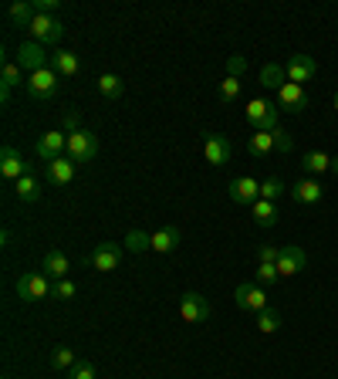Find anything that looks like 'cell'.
Returning a JSON list of instances; mask_svg holds the SVG:
<instances>
[{"mask_svg": "<svg viewBox=\"0 0 338 379\" xmlns=\"http://www.w3.org/2000/svg\"><path fill=\"white\" fill-rule=\"evenodd\" d=\"M51 292H55V284H51V278L41 274V271H31V274H21V278H17V298L28 301V305L41 301V298H51Z\"/></svg>", "mask_w": 338, "mask_h": 379, "instance_id": "obj_1", "label": "cell"}, {"mask_svg": "<svg viewBox=\"0 0 338 379\" xmlns=\"http://www.w3.org/2000/svg\"><path fill=\"white\" fill-rule=\"evenodd\" d=\"M244 115H247V122L254 126V132H274L278 129V105L268 99H251Z\"/></svg>", "mask_w": 338, "mask_h": 379, "instance_id": "obj_2", "label": "cell"}, {"mask_svg": "<svg viewBox=\"0 0 338 379\" xmlns=\"http://www.w3.org/2000/svg\"><path fill=\"white\" fill-rule=\"evenodd\" d=\"M24 85H28V95L34 102H51L58 95V88H61V75L55 68H44V71H34Z\"/></svg>", "mask_w": 338, "mask_h": 379, "instance_id": "obj_3", "label": "cell"}, {"mask_svg": "<svg viewBox=\"0 0 338 379\" xmlns=\"http://www.w3.org/2000/svg\"><path fill=\"white\" fill-rule=\"evenodd\" d=\"M68 156L75 163H92L99 156V136L88 132V129H78L68 136Z\"/></svg>", "mask_w": 338, "mask_h": 379, "instance_id": "obj_4", "label": "cell"}, {"mask_svg": "<svg viewBox=\"0 0 338 379\" xmlns=\"http://www.w3.org/2000/svg\"><path fill=\"white\" fill-rule=\"evenodd\" d=\"M31 38L38 44H58L61 41V34H65V24L58 21V17H51V14H34V21H31Z\"/></svg>", "mask_w": 338, "mask_h": 379, "instance_id": "obj_5", "label": "cell"}, {"mask_svg": "<svg viewBox=\"0 0 338 379\" xmlns=\"http://www.w3.org/2000/svg\"><path fill=\"white\" fill-rule=\"evenodd\" d=\"M17 65L28 71V75H34V71H44L51 68V55H48V48L38 41H28L17 48Z\"/></svg>", "mask_w": 338, "mask_h": 379, "instance_id": "obj_6", "label": "cell"}, {"mask_svg": "<svg viewBox=\"0 0 338 379\" xmlns=\"http://www.w3.org/2000/svg\"><path fill=\"white\" fill-rule=\"evenodd\" d=\"M203 156H207L210 166H227L230 156H234V142L220 136V132H207L203 136Z\"/></svg>", "mask_w": 338, "mask_h": 379, "instance_id": "obj_7", "label": "cell"}, {"mask_svg": "<svg viewBox=\"0 0 338 379\" xmlns=\"http://www.w3.org/2000/svg\"><path fill=\"white\" fill-rule=\"evenodd\" d=\"M284 75H288L291 85H301V88H305V82H311V78L318 75V61L311 55H291L288 65H284Z\"/></svg>", "mask_w": 338, "mask_h": 379, "instance_id": "obj_8", "label": "cell"}, {"mask_svg": "<svg viewBox=\"0 0 338 379\" xmlns=\"http://www.w3.org/2000/svg\"><path fill=\"white\" fill-rule=\"evenodd\" d=\"M0 173L17 183V180H24V176H31L34 169H31V163H24V156L17 153L14 146H4L0 149Z\"/></svg>", "mask_w": 338, "mask_h": 379, "instance_id": "obj_9", "label": "cell"}, {"mask_svg": "<svg viewBox=\"0 0 338 379\" xmlns=\"http://www.w3.org/2000/svg\"><path fill=\"white\" fill-rule=\"evenodd\" d=\"M234 298H237V309H244V311H264L268 309L264 288H261L257 281H244V284H237Z\"/></svg>", "mask_w": 338, "mask_h": 379, "instance_id": "obj_10", "label": "cell"}, {"mask_svg": "<svg viewBox=\"0 0 338 379\" xmlns=\"http://www.w3.org/2000/svg\"><path fill=\"white\" fill-rule=\"evenodd\" d=\"M210 301L200 295V292H186L183 295V301H180V315H183V322H193V325H200V322H207L210 319Z\"/></svg>", "mask_w": 338, "mask_h": 379, "instance_id": "obj_11", "label": "cell"}, {"mask_svg": "<svg viewBox=\"0 0 338 379\" xmlns=\"http://www.w3.org/2000/svg\"><path fill=\"white\" fill-rule=\"evenodd\" d=\"M230 200H234L237 207H254V203L261 200V180H254V176H237V180L230 183Z\"/></svg>", "mask_w": 338, "mask_h": 379, "instance_id": "obj_12", "label": "cell"}, {"mask_svg": "<svg viewBox=\"0 0 338 379\" xmlns=\"http://www.w3.org/2000/svg\"><path fill=\"white\" fill-rule=\"evenodd\" d=\"M119 265H122V247H119L115 240H102L99 247L92 251V267L102 271V274H105V271H115Z\"/></svg>", "mask_w": 338, "mask_h": 379, "instance_id": "obj_13", "label": "cell"}, {"mask_svg": "<svg viewBox=\"0 0 338 379\" xmlns=\"http://www.w3.org/2000/svg\"><path fill=\"white\" fill-rule=\"evenodd\" d=\"M308 92H305V88H301V85H291V82H284L281 88H278V105H281V109H288V112H305V109H308Z\"/></svg>", "mask_w": 338, "mask_h": 379, "instance_id": "obj_14", "label": "cell"}, {"mask_svg": "<svg viewBox=\"0 0 338 379\" xmlns=\"http://www.w3.org/2000/svg\"><path fill=\"white\" fill-rule=\"evenodd\" d=\"M291 200H298V203H305V207H311V203H322V197H325V186L315 176H305V180H298V183H291Z\"/></svg>", "mask_w": 338, "mask_h": 379, "instance_id": "obj_15", "label": "cell"}, {"mask_svg": "<svg viewBox=\"0 0 338 379\" xmlns=\"http://www.w3.org/2000/svg\"><path fill=\"white\" fill-rule=\"evenodd\" d=\"M305 265H308V254L301 251L298 244H288V247H281V254H278V274H281V278L298 274Z\"/></svg>", "mask_w": 338, "mask_h": 379, "instance_id": "obj_16", "label": "cell"}, {"mask_svg": "<svg viewBox=\"0 0 338 379\" xmlns=\"http://www.w3.org/2000/svg\"><path fill=\"white\" fill-rule=\"evenodd\" d=\"M65 149H68V132H48V136H41V139H38V146H34V153L41 156L44 163L58 159Z\"/></svg>", "mask_w": 338, "mask_h": 379, "instance_id": "obj_17", "label": "cell"}, {"mask_svg": "<svg viewBox=\"0 0 338 379\" xmlns=\"http://www.w3.org/2000/svg\"><path fill=\"white\" fill-rule=\"evenodd\" d=\"M48 166V180L55 183V186H68L71 180H75V159L71 156H58V159H51V163H44Z\"/></svg>", "mask_w": 338, "mask_h": 379, "instance_id": "obj_18", "label": "cell"}, {"mask_svg": "<svg viewBox=\"0 0 338 379\" xmlns=\"http://www.w3.org/2000/svg\"><path fill=\"white\" fill-rule=\"evenodd\" d=\"M41 267L48 271V278H51V281H65V278H68V271H71V261H68V254L48 251V254H44V261H41Z\"/></svg>", "mask_w": 338, "mask_h": 379, "instance_id": "obj_19", "label": "cell"}, {"mask_svg": "<svg viewBox=\"0 0 338 379\" xmlns=\"http://www.w3.org/2000/svg\"><path fill=\"white\" fill-rule=\"evenodd\" d=\"M180 244H183V230H180V227H163V230H156L153 234V251L156 254L176 251Z\"/></svg>", "mask_w": 338, "mask_h": 379, "instance_id": "obj_20", "label": "cell"}, {"mask_svg": "<svg viewBox=\"0 0 338 379\" xmlns=\"http://www.w3.org/2000/svg\"><path fill=\"white\" fill-rule=\"evenodd\" d=\"M301 166H305V173L308 176H322V173H332V156L328 153H322V149H311V153H305L301 156Z\"/></svg>", "mask_w": 338, "mask_h": 379, "instance_id": "obj_21", "label": "cell"}, {"mask_svg": "<svg viewBox=\"0 0 338 379\" xmlns=\"http://www.w3.org/2000/svg\"><path fill=\"white\" fill-rule=\"evenodd\" d=\"M51 68H55L61 78H75L78 68H82V61H78L75 51H55V55H51Z\"/></svg>", "mask_w": 338, "mask_h": 379, "instance_id": "obj_22", "label": "cell"}, {"mask_svg": "<svg viewBox=\"0 0 338 379\" xmlns=\"http://www.w3.org/2000/svg\"><path fill=\"white\" fill-rule=\"evenodd\" d=\"M251 217L257 227H274L278 217H281V210H278V203H271V200H257L251 207Z\"/></svg>", "mask_w": 338, "mask_h": 379, "instance_id": "obj_23", "label": "cell"}, {"mask_svg": "<svg viewBox=\"0 0 338 379\" xmlns=\"http://www.w3.org/2000/svg\"><path fill=\"white\" fill-rule=\"evenodd\" d=\"M21 65H17V61H4V68H0V99L7 102L11 99V88H14V85H21Z\"/></svg>", "mask_w": 338, "mask_h": 379, "instance_id": "obj_24", "label": "cell"}, {"mask_svg": "<svg viewBox=\"0 0 338 379\" xmlns=\"http://www.w3.org/2000/svg\"><path fill=\"white\" fill-rule=\"evenodd\" d=\"M14 190H17V197H21V203H38V200H41V180H38L34 173L24 176V180H17Z\"/></svg>", "mask_w": 338, "mask_h": 379, "instance_id": "obj_25", "label": "cell"}, {"mask_svg": "<svg viewBox=\"0 0 338 379\" xmlns=\"http://www.w3.org/2000/svg\"><path fill=\"white\" fill-rule=\"evenodd\" d=\"M34 4H28V0H17V4H11L7 7V17H11V24H17V28H31V21H34Z\"/></svg>", "mask_w": 338, "mask_h": 379, "instance_id": "obj_26", "label": "cell"}, {"mask_svg": "<svg viewBox=\"0 0 338 379\" xmlns=\"http://www.w3.org/2000/svg\"><path fill=\"white\" fill-rule=\"evenodd\" d=\"M271 149H274V132H254L247 139V153L257 156V159H264Z\"/></svg>", "mask_w": 338, "mask_h": 379, "instance_id": "obj_27", "label": "cell"}, {"mask_svg": "<svg viewBox=\"0 0 338 379\" xmlns=\"http://www.w3.org/2000/svg\"><path fill=\"white\" fill-rule=\"evenodd\" d=\"M288 82V75H284V68L281 65H274V61H268L264 68H261V85L264 88H271V92H278L281 85Z\"/></svg>", "mask_w": 338, "mask_h": 379, "instance_id": "obj_28", "label": "cell"}, {"mask_svg": "<svg viewBox=\"0 0 338 379\" xmlns=\"http://www.w3.org/2000/svg\"><path fill=\"white\" fill-rule=\"evenodd\" d=\"M122 92H126V85H122V78H119V75L105 71V75L99 78V95H102V99H119Z\"/></svg>", "mask_w": 338, "mask_h": 379, "instance_id": "obj_29", "label": "cell"}, {"mask_svg": "<svg viewBox=\"0 0 338 379\" xmlns=\"http://www.w3.org/2000/svg\"><path fill=\"white\" fill-rule=\"evenodd\" d=\"M281 329V315L274 309H264V311H257V332L261 336H274Z\"/></svg>", "mask_w": 338, "mask_h": 379, "instance_id": "obj_30", "label": "cell"}, {"mask_svg": "<svg viewBox=\"0 0 338 379\" xmlns=\"http://www.w3.org/2000/svg\"><path fill=\"white\" fill-rule=\"evenodd\" d=\"M126 247L132 254L153 251V234H146V230H129V234H126Z\"/></svg>", "mask_w": 338, "mask_h": 379, "instance_id": "obj_31", "label": "cell"}, {"mask_svg": "<svg viewBox=\"0 0 338 379\" xmlns=\"http://www.w3.org/2000/svg\"><path fill=\"white\" fill-rule=\"evenodd\" d=\"M288 190H291V186H284L278 176H271V180L261 183V200H271V203H278V200H281Z\"/></svg>", "mask_w": 338, "mask_h": 379, "instance_id": "obj_32", "label": "cell"}, {"mask_svg": "<svg viewBox=\"0 0 338 379\" xmlns=\"http://www.w3.org/2000/svg\"><path fill=\"white\" fill-rule=\"evenodd\" d=\"M75 363H78V356H75L71 346H55V349H51V365H55V369H71Z\"/></svg>", "mask_w": 338, "mask_h": 379, "instance_id": "obj_33", "label": "cell"}, {"mask_svg": "<svg viewBox=\"0 0 338 379\" xmlns=\"http://www.w3.org/2000/svg\"><path fill=\"white\" fill-rule=\"evenodd\" d=\"M237 99H240V78H230V75H227L224 82H220V102L230 105V102H237Z\"/></svg>", "mask_w": 338, "mask_h": 379, "instance_id": "obj_34", "label": "cell"}, {"mask_svg": "<svg viewBox=\"0 0 338 379\" xmlns=\"http://www.w3.org/2000/svg\"><path fill=\"white\" fill-rule=\"evenodd\" d=\"M68 379H99V369L92 363H84V359H78V363L68 369Z\"/></svg>", "mask_w": 338, "mask_h": 379, "instance_id": "obj_35", "label": "cell"}, {"mask_svg": "<svg viewBox=\"0 0 338 379\" xmlns=\"http://www.w3.org/2000/svg\"><path fill=\"white\" fill-rule=\"evenodd\" d=\"M75 292H78V288H75V281H55V292H51V298H58V301H71V298H75Z\"/></svg>", "mask_w": 338, "mask_h": 379, "instance_id": "obj_36", "label": "cell"}, {"mask_svg": "<svg viewBox=\"0 0 338 379\" xmlns=\"http://www.w3.org/2000/svg\"><path fill=\"white\" fill-rule=\"evenodd\" d=\"M274 149L288 156L291 149H295V136H291V132H284V129H274Z\"/></svg>", "mask_w": 338, "mask_h": 379, "instance_id": "obj_37", "label": "cell"}, {"mask_svg": "<svg viewBox=\"0 0 338 379\" xmlns=\"http://www.w3.org/2000/svg\"><path fill=\"white\" fill-rule=\"evenodd\" d=\"M278 278H281V274H278V265H257V284L268 288V284H274Z\"/></svg>", "mask_w": 338, "mask_h": 379, "instance_id": "obj_38", "label": "cell"}, {"mask_svg": "<svg viewBox=\"0 0 338 379\" xmlns=\"http://www.w3.org/2000/svg\"><path fill=\"white\" fill-rule=\"evenodd\" d=\"M244 71H247V58H244V55H230V58H227V75H230V78H240Z\"/></svg>", "mask_w": 338, "mask_h": 379, "instance_id": "obj_39", "label": "cell"}, {"mask_svg": "<svg viewBox=\"0 0 338 379\" xmlns=\"http://www.w3.org/2000/svg\"><path fill=\"white\" fill-rule=\"evenodd\" d=\"M278 254H281V247L261 244V247H257V265H278Z\"/></svg>", "mask_w": 338, "mask_h": 379, "instance_id": "obj_40", "label": "cell"}, {"mask_svg": "<svg viewBox=\"0 0 338 379\" xmlns=\"http://www.w3.org/2000/svg\"><path fill=\"white\" fill-rule=\"evenodd\" d=\"M61 126H65L68 136H71V132H78V129H82V115H78V112H65V115H61Z\"/></svg>", "mask_w": 338, "mask_h": 379, "instance_id": "obj_41", "label": "cell"}, {"mask_svg": "<svg viewBox=\"0 0 338 379\" xmlns=\"http://www.w3.org/2000/svg\"><path fill=\"white\" fill-rule=\"evenodd\" d=\"M34 11L38 14H51V11H58V0H34Z\"/></svg>", "mask_w": 338, "mask_h": 379, "instance_id": "obj_42", "label": "cell"}, {"mask_svg": "<svg viewBox=\"0 0 338 379\" xmlns=\"http://www.w3.org/2000/svg\"><path fill=\"white\" fill-rule=\"evenodd\" d=\"M332 173L338 176V156H332Z\"/></svg>", "mask_w": 338, "mask_h": 379, "instance_id": "obj_43", "label": "cell"}, {"mask_svg": "<svg viewBox=\"0 0 338 379\" xmlns=\"http://www.w3.org/2000/svg\"><path fill=\"white\" fill-rule=\"evenodd\" d=\"M332 109H335V112H338V92H335V99H332Z\"/></svg>", "mask_w": 338, "mask_h": 379, "instance_id": "obj_44", "label": "cell"}]
</instances>
